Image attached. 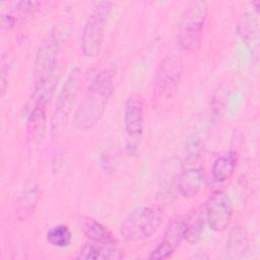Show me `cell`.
<instances>
[{
  "instance_id": "6da1fadb",
  "label": "cell",
  "mask_w": 260,
  "mask_h": 260,
  "mask_svg": "<svg viewBox=\"0 0 260 260\" xmlns=\"http://www.w3.org/2000/svg\"><path fill=\"white\" fill-rule=\"evenodd\" d=\"M116 79L117 67L114 64L95 75L73 114V124L77 129H91L101 120L114 92Z\"/></svg>"
},
{
  "instance_id": "7a4b0ae2",
  "label": "cell",
  "mask_w": 260,
  "mask_h": 260,
  "mask_svg": "<svg viewBox=\"0 0 260 260\" xmlns=\"http://www.w3.org/2000/svg\"><path fill=\"white\" fill-rule=\"evenodd\" d=\"M162 221L164 210L159 205H141L129 212L123 219L120 235L127 242H141L155 235Z\"/></svg>"
},
{
  "instance_id": "3957f363",
  "label": "cell",
  "mask_w": 260,
  "mask_h": 260,
  "mask_svg": "<svg viewBox=\"0 0 260 260\" xmlns=\"http://www.w3.org/2000/svg\"><path fill=\"white\" fill-rule=\"evenodd\" d=\"M182 72L183 62L177 55L168 56L160 62L152 82L153 107L162 110L171 105L178 93Z\"/></svg>"
},
{
  "instance_id": "277c9868",
  "label": "cell",
  "mask_w": 260,
  "mask_h": 260,
  "mask_svg": "<svg viewBox=\"0 0 260 260\" xmlns=\"http://www.w3.org/2000/svg\"><path fill=\"white\" fill-rule=\"evenodd\" d=\"M112 7V2L101 1L87 17L82 28L80 42L81 52L85 57L93 58L100 53Z\"/></svg>"
},
{
  "instance_id": "5b68a950",
  "label": "cell",
  "mask_w": 260,
  "mask_h": 260,
  "mask_svg": "<svg viewBox=\"0 0 260 260\" xmlns=\"http://www.w3.org/2000/svg\"><path fill=\"white\" fill-rule=\"evenodd\" d=\"M208 11L205 1H198L188 6L182 13L177 27V42L184 51L198 49L204 22Z\"/></svg>"
},
{
  "instance_id": "8992f818",
  "label": "cell",
  "mask_w": 260,
  "mask_h": 260,
  "mask_svg": "<svg viewBox=\"0 0 260 260\" xmlns=\"http://www.w3.org/2000/svg\"><path fill=\"white\" fill-rule=\"evenodd\" d=\"M59 41L54 32L48 34L40 43L34 62V87L57 82V59Z\"/></svg>"
},
{
  "instance_id": "52a82bcc",
  "label": "cell",
  "mask_w": 260,
  "mask_h": 260,
  "mask_svg": "<svg viewBox=\"0 0 260 260\" xmlns=\"http://www.w3.org/2000/svg\"><path fill=\"white\" fill-rule=\"evenodd\" d=\"M81 83L82 72L79 68L75 67L69 72L58 94L56 108L51 123V131L53 135L60 133L66 126V123L73 110L79 88L81 87Z\"/></svg>"
},
{
  "instance_id": "ba28073f",
  "label": "cell",
  "mask_w": 260,
  "mask_h": 260,
  "mask_svg": "<svg viewBox=\"0 0 260 260\" xmlns=\"http://www.w3.org/2000/svg\"><path fill=\"white\" fill-rule=\"evenodd\" d=\"M123 128L126 151L129 155H134L139 148L144 130V106L138 93L131 94L125 103Z\"/></svg>"
},
{
  "instance_id": "9c48e42d",
  "label": "cell",
  "mask_w": 260,
  "mask_h": 260,
  "mask_svg": "<svg viewBox=\"0 0 260 260\" xmlns=\"http://www.w3.org/2000/svg\"><path fill=\"white\" fill-rule=\"evenodd\" d=\"M206 223L216 233L224 232L233 218V202L230 195L222 191H213L204 205Z\"/></svg>"
},
{
  "instance_id": "30bf717a",
  "label": "cell",
  "mask_w": 260,
  "mask_h": 260,
  "mask_svg": "<svg viewBox=\"0 0 260 260\" xmlns=\"http://www.w3.org/2000/svg\"><path fill=\"white\" fill-rule=\"evenodd\" d=\"M186 239V221L185 217L174 219L168 225L162 239L159 244L148 255L149 259H168L170 258L177 248L181 245L182 241Z\"/></svg>"
},
{
  "instance_id": "8fae6325",
  "label": "cell",
  "mask_w": 260,
  "mask_h": 260,
  "mask_svg": "<svg viewBox=\"0 0 260 260\" xmlns=\"http://www.w3.org/2000/svg\"><path fill=\"white\" fill-rule=\"evenodd\" d=\"M47 106L32 104L25 122V138L30 146L39 145L47 130Z\"/></svg>"
},
{
  "instance_id": "7c38bea8",
  "label": "cell",
  "mask_w": 260,
  "mask_h": 260,
  "mask_svg": "<svg viewBox=\"0 0 260 260\" xmlns=\"http://www.w3.org/2000/svg\"><path fill=\"white\" fill-rule=\"evenodd\" d=\"M205 186V176L200 168H190L179 174L177 187L184 198H193Z\"/></svg>"
},
{
  "instance_id": "4fadbf2b",
  "label": "cell",
  "mask_w": 260,
  "mask_h": 260,
  "mask_svg": "<svg viewBox=\"0 0 260 260\" xmlns=\"http://www.w3.org/2000/svg\"><path fill=\"white\" fill-rule=\"evenodd\" d=\"M40 197V189L36 184H30L22 190L14 204V213L18 220H25L35 212Z\"/></svg>"
},
{
  "instance_id": "5bb4252c",
  "label": "cell",
  "mask_w": 260,
  "mask_h": 260,
  "mask_svg": "<svg viewBox=\"0 0 260 260\" xmlns=\"http://www.w3.org/2000/svg\"><path fill=\"white\" fill-rule=\"evenodd\" d=\"M125 257L124 251L117 246H109L87 242L80 250L77 259H92V260H112L122 259Z\"/></svg>"
},
{
  "instance_id": "9a60e30c",
  "label": "cell",
  "mask_w": 260,
  "mask_h": 260,
  "mask_svg": "<svg viewBox=\"0 0 260 260\" xmlns=\"http://www.w3.org/2000/svg\"><path fill=\"white\" fill-rule=\"evenodd\" d=\"M81 229L88 242L109 246L118 245V242L112 233L104 224L92 217H84L81 220Z\"/></svg>"
},
{
  "instance_id": "2e32d148",
  "label": "cell",
  "mask_w": 260,
  "mask_h": 260,
  "mask_svg": "<svg viewBox=\"0 0 260 260\" xmlns=\"http://www.w3.org/2000/svg\"><path fill=\"white\" fill-rule=\"evenodd\" d=\"M249 251V240L247 233L241 226L234 228L230 233L225 247V258L243 259Z\"/></svg>"
},
{
  "instance_id": "e0dca14e",
  "label": "cell",
  "mask_w": 260,
  "mask_h": 260,
  "mask_svg": "<svg viewBox=\"0 0 260 260\" xmlns=\"http://www.w3.org/2000/svg\"><path fill=\"white\" fill-rule=\"evenodd\" d=\"M237 164V153L229 151L228 153L218 156L211 168V177L215 183L221 184L230 180L234 174Z\"/></svg>"
},
{
  "instance_id": "ac0fdd59",
  "label": "cell",
  "mask_w": 260,
  "mask_h": 260,
  "mask_svg": "<svg viewBox=\"0 0 260 260\" xmlns=\"http://www.w3.org/2000/svg\"><path fill=\"white\" fill-rule=\"evenodd\" d=\"M258 19L251 12L242 13L237 21L236 30L238 37L247 45L257 43L258 40Z\"/></svg>"
},
{
  "instance_id": "d6986e66",
  "label": "cell",
  "mask_w": 260,
  "mask_h": 260,
  "mask_svg": "<svg viewBox=\"0 0 260 260\" xmlns=\"http://www.w3.org/2000/svg\"><path fill=\"white\" fill-rule=\"evenodd\" d=\"M186 221V240L196 242L200 239L206 222L204 206L195 208L185 217Z\"/></svg>"
},
{
  "instance_id": "ffe728a7",
  "label": "cell",
  "mask_w": 260,
  "mask_h": 260,
  "mask_svg": "<svg viewBox=\"0 0 260 260\" xmlns=\"http://www.w3.org/2000/svg\"><path fill=\"white\" fill-rule=\"evenodd\" d=\"M178 161L174 158L169 159L162 168L161 176L159 178V185L158 188L160 190L161 197L170 196L172 194L174 182L176 179H178Z\"/></svg>"
},
{
  "instance_id": "44dd1931",
  "label": "cell",
  "mask_w": 260,
  "mask_h": 260,
  "mask_svg": "<svg viewBox=\"0 0 260 260\" xmlns=\"http://www.w3.org/2000/svg\"><path fill=\"white\" fill-rule=\"evenodd\" d=\"M46 241L53 247L65 248L72 241V234L65 224H56L51 226L46 233Z\"/></svg>"
},
{
  "instance_id": "7402d4cb",
  "label": "cell",
  "mask_w": 260,
  "mask_h": 260,
  "mask_svg": "<svg viewBox=\"0 0 260 260\" xmlns=\"http://www.w3.org/2000/svg\"><path fill=\"white\" fill-rule=\"evenodd\" d=\"M119 164V152L115 148L105 149L101 155V166L107 172H113Z\"/></svg>"
},
{
  "instance_id": "603a6c76",
  "label": "cell",
  "mask_w": 260,
  "mask_h": 260,
  "mask_svg": "<svg viewBox=\"0 0 260 260\" xmlns=\"http://www.w3.org/2000/svg\"><path fill=\"white\" fill-rule=\"evenodd\" d=\"M200 148L201 144L199 138L195 135L190 137L186 146V160L189 161V164H192L197 159L200 153Z\"/></svg>"
},
{
  "instance_id": "cb8c5ba5",
  "label": "cell",
  "mask_w": 260,
  "mask_h": 260,
  "mask_svg": "<svg viewBox=\"0 0 260 260\" xmlns=\"http://www.w3.org/2000/svg\"><path fill=\"white\" fill-rule=\"evenodd\" d=\"M0 83H1V93L4 94L6 86L8 84V59L2 56L1 68H0Z\"/></svg>"
},
{
  "instance_id": "d4e9b609",
  "label": "cell",
  "mask_w": 260,
  "mask_h": 260,
  "mask_svg": "<svg viewBox=\"0 0 260 260\" xmlns=\"http://www.w3.org/2000/svg\"><path fill=\"white\" fill-rule=\"evenodd\" d=\"M16 17L11 13H4L1 15V27L3 29H10L16 23Z\"/></svg>"
}]
</instances>
